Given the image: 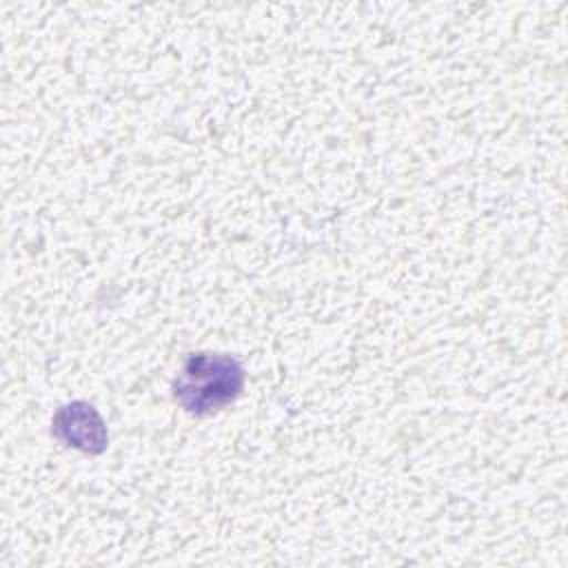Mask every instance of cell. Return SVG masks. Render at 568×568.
I'll return each instance as SVG.
<instances>
[{"instance_id": "1", "label": "cell", "mask_w": 568, "mask_h": 568, "mask_svg": "<svg viewBox=\"0 0 568 568\" xmlns=\"http://www.w3.org/2000/svg\"><path fill=\"white\" fill-rule=\"evenodd\" d=\"M242 386L244 368L233 355L193 353L173 382V397L186 413L204 417L235 402Z\"/></svg>"}, {"instance_id": "2", "label": "cell", "mask_w": 568, "mask_h": 568, "mask_svg": "<svg viewBox=\"0 0 568 568\" xmlns=\"http://www.w3.org/2000/svg\"><path fill=\"white\" fill-rule=\"evenodd\" d=\"M51 430L64 446L91 455L102 453L109 439L100 413L87 402H73L58 408L51 422Z\"/></svg>"}]
</instances>
